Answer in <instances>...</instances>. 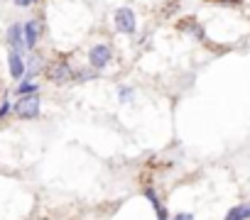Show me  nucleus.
Returning a JSON list of instances; mask_svg holds the SVG:
<instances>
[{
  "mask_svg": "<svg viewBox=\"0 0 250 220\" xmlns=\"http://www.w3.org/2000/svg\"><path fill=\"white\" fill-rule=\"evenodd\" d=\"M44 32V22L40 18H32L27 22H22V39H25V52H37V44L42 39Z\"/></svg>",
  "mask_w": 250,
  "mask_h": 220,
  "instance_id": "nucleus-5",
  "label": "nucleus"
},
{
  "mask_svg": "<svg viewBox=\"0 0 250 220\" xmlns=\"http://www.w3.org/2000/svg\"><path fill=\"white\" fill-rule=\"evenodd\" d=\"M5 44L10 47V52L25 54V39H22V22H13L5 30Z\"/></svg>",
  "mask_w": 250,
  "mask_h": 220,
  "instance_id": "nucleus-7",
  "label": "nucleus"
},
{
  "mask_svg": "<svg viewBox=\"0 0 250 220\" xmlns=\"http://www.w3.org/2000/svg\"><path fill=\"white\" fill-rule=\"evenodd\" d=\"M15 3H18V0H15Z\"/></svg>",
  "mask_w": 250,
  "mask_h": 220,
  "instance_id": "nucleus-18",
  "label": "nucleus"
},
{
  "mask_svg": "<svg viewBox=\"0 0 250 220\" xmlns=\"http://www.w3.org/2000/svg\"><path fill=\"white\" fill-rule=\"evenodd\" d=\"M98 76V71H93L91 66H74V73H71V83L76 86H83L88 81H93Z\"/></svg>",
  "mask_w": 250,
  "mask_h": 220,
  "instance_id": "nucleus-11",
  "label": "nucleus"
},
{
  "mask_svg": "<svg viewBox=\"0 0 250 220\" xmlns=\"http://www.w3.org/2000/svg\"><path fill=\"white\" fill-rule=\"evenodd\" d=\"M40 81L37 78H22V81H18V86H15V95L18 98H22V95H37L40 93Z\"/></svg>",
  "mask_w": 250,
  "mask_h": 220,
  "instance_id": "nucleus-10",
  "label": "nucleus"
},
{
  "mask_svg": "<svg viewBox=\"0 0 250 220\" xmlns=\"http://www.w3.org/2000/svg\"><path fill=\"white\" fill-rule=\"evenodd\" d=\"M211 3H218V5H223V8H238L240 0H211Z\"/></svg>",
  "mask_w": 250,
  "mask_h": 220,
  "instance_id": "nucleus-16",
  "label": "nucleus"
},
{
  "mask_svg": "<svg viewBox=\"0 0 250 220\" xmlns=\"http://www.w3.org/2000/svg\"><path fill=\"white\" fill-rule=\"evenodd\" d=\"M179 30H182V32H187L189 37H194L196 42H206V30H204V27H201L194 18L182 20V22H179Z\"/></svg>",
  "mask_w": 250,
  "mask_h": 220,
  "instance_id": "nucleus-9",
  "label": "nucleus"
},
{
  "mask_svg": "<svg viewBox=\"0 0 250 220\" xmlns=\"http://www.w3.org/2000/svg\"><path fill=\"white\" fill-rule=\"evenodd\" d=\"M113 56H115V52H113V47H110L108 42L91 44V49H88V66H91L93 71H98V73H101L103 69H108V66H110Z\"/></svg>",
  "mask_w": 250,
  "mask_h": 220,
  "instance_id": "nucleus-4",
  "label": "nucleus"
},
{
  "mask_svg": "<svg viewBox=\"0 0 250 220\" xmlns=\"http://www.w3.org/2000/svg\"><path fill=\"white\" fill-rule=\"evenodd\" d=\"M35 3H40V0H18V8H30Z\"/></svg>",
  "mask_w": 250,
  "mask_h": 220,
  "instance_id": "nucleus-17",
  "label": "nucleus"
},
{
  "mask_svg": "<svg viewBox=\"0 0 250 220\" xmlns=\"http://www.w3.org/2000/svg\"><path fill=\"white\" fill-rule=\"evenodd\" d=\"M13 115V100L5 95L3 100H0V123H3V120H8Z\"/></svg>",
  "mask_w": 250,
  "mask_h": 220,
  "instance_id": "nucleus-14",
  "label": "nucleus"
},
{
  "mask_svg": "<svg viewBox=\"0 0 250 220\" xmlns=\"http://www.w3.org/2000/svg\"><path fill=\"white\" fill-rule=\"evenodd\" d=\"M13 115L18 120H37L42 115V98L37 95H22L13 100Z\"/></svg>",
  "mask_w": 250,
  "mask_h": 220,
  "instance_id": "nucleus-2",
  "label": "nucleus"
},
{
  "mask_svg": "<svg viewBox=\"0 0 250 220\" xmlns=\"http://www.w3.org/2000/svg\"><path fill=\"white\" fill-rule=\"evenodd\" d=\"M143 196H145V198H147V203L152 205V210H155V220H169V210H167V205H165V201H162L160 191H157L152 183L143 186Z\"/></svg>",
  "mask_w": 250,
  "mask_h": 220,
  "instance_id": "nucleus-6",
  "label": "nucleus"
},
{
  "mask_svg": "<svg viewBox=\"0 0 250 220\" xmlns=\"http://www.w3.org/2000/svg\"><path fill=\"white\" fill-rule=\"evenodd\" d=\"M135 95H138L135 86H128V83H123V86L118 88V100H120L123 105H128V103H133V100H135Z\"/></svg>",
  "mask_w": 250,
  "mask_h": 220,
  "instance_id": "nucleus-13",
  "label": "nucleus"
},
{
  "mask_svg": "<svg viewBox=\"0 0 250 220\" xmlns=\"http://www.w3.org/2000/svg\"><path fill=\"white\" fill-rule=\"evenodd\" d=\"M71 73H74V64L66 56H57V59L47 61V66H44V76L54 86H69L71 83Z\"/></svg>",
  "mask_w": 250,
  "mask_h": 220,
  "instance_id": "nucleus-1",
  "label": "nucleus"
},
{
  "mask_svg": "<svg viewBox=\"0 0 250 220\" xmlns=\"http://www.w3.org/2000/svg\"><path fill=\"white\" fill-rule=\"evenodd\" d=\"M8 71H10V78H13V81H22V78H25V73H27L25 54L10 52V54H8Z\"/></svg>",
  "mask_w": 250,
  "mask_h": 220,
  "instance_id": "nucleus-8",
  "label": "nucleus"
},
{
  "mask_svg": "<svg viewBox=\"0 0 250 220\" xmlns=\"http://www.w3.org/2000/svg\"><path fill=\"white\" fill-rule=\"evenodd\" d=\"M169 220H196V218H194V213H187V210H182V213H174V215H169Z\"/></svg>",
  "mask_w": 250,
  "mask_h": 220,
  "instance_id": "nucleus-15",
  "label": "nucleus"
},
{
  "mask_svg": "<svg viewBox=\"0 0 250 220\" xmlns=\"http://www.w3.org/2000/svg\"><path fill=\"white\" fill-rule=\"evenodd\" d=\"M113 30L118 35H125V37H135L138 35V15L133 8L123 5L113 13Z\"/></svg>",
  "mask_w": 250,
  "mask_h": 220,
  "instance_id": "nucleus-3",
  "label": "nucleus"
},
{
  "mask_svg": "<svg viewBox=\"0 0 250 220\" xmlns=\"http://www.w3.org/2000/svg\"><path fill=\"white\" fill-rule=\"evenodd\" d=\"M223 220H250V201H248V203H238V205H233V208L226 213Z\"/></svg>",
  "mask_w": 250,
  "mask_h": 220,
  "instance_id": "nucleus-12",
  "label": "nucleus"
}]
</instances>
